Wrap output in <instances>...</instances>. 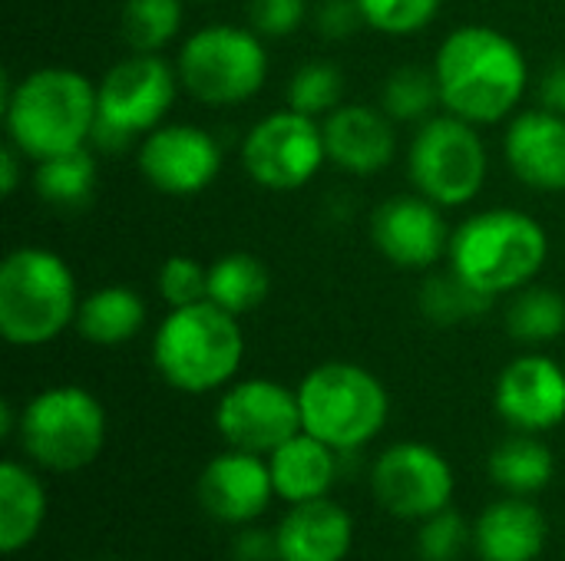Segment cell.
I'll list each match as a JSON object with an SVG mask.
<instances>
[{
    "mask_svg": "<svg viewBox=\"0 0 565 561\" xmlns=\"http://www.w3.org/2000/svg\"><path fill=\"white\" fill-rule=\"evenodd\" d=\"M430 66L440 86L444 112H454L473 126L513 119L530 89V63L523 46L490 23H463L450 30Z\"/></svg>",
    "mask_w": 565,
    "mask_h": 561,
    "instance_id": "cell-1",
    "label": "cell"
},
{
    "mask_svg": "<svg viewBox=\"0 0 565 561\" xmlns=\"http://www.w3.org/2000/svg\"><path fill=\"white\" fill-rule=\"evenodd\" d=\"M3 129L30 162L93 145L96 83L70 66H40L3 79Z\"/></svg>",
    "mask_w": 565,
    "mask_h": 561,
    "instance_id": "cell-2",
    "label": "cell"
},
{
    "mask_svg": "<svg viewBox=\"0 0 565 561\" xmlns=\"http://www.w3.org/2000/svg\"><path fill=\"white\" fill-rule=\"evenodd\" d=\"M550 258L546 228L523 208H483L463 218L447 248V268L487 298L533 284Z\"/></svg>",
    "mask_w": 565,
    "mask_h": 561,
    "instance_id": "cell-3",
    "label": "cell"
},
{
    "mask_svg": "<svg viewBox=\"0 0 565 561\" xmlns=\"http://www.w3.org/2000/svg\"><path fill=\"white\" fill-rule=\"evenodd\" d=\"M242 321L212 301L169 308L152 334V367L179 393H222L242 370Z\"/></svg>",
    "mask_w": 565,
    "mask_h": 561,
    "instance_id": "cell-4",
    "label": "cell"
},
{
    "mask_svg": "<svg viewBox=\"0 0 565 561\" xmlns=\"http://www.w3.org/2000/svg\"><path fill=\"white\" fill-rule=\"evenodd\" d=\"M73 268L50 248L23 245L0 261V337L13 347H46L76 324Z\"/></svg>",
    "mask_w": 565,
    "mask_h": 561,
    "instance_id": "cell-5",
    "label": "cell"
},
{
    "mask_svg": "<svg viewBox=\"0 0 565 561\" xmlns=\"http://www.w3.org/2000/svg\"><path fill=\"white\" fill-rule=\"evenodd\" d=\"M298 390L301 430L351 456L381 436L391 417V393L377 374L351 360H328L311 367Z\"/></svg>",
    "mask_w": 565,
    "mask_h": 561,
    "instance_id": "cell-6",
    "label": "cell"
},
{
    "mask_svg": "<svg viewBox=\"0 0 565 561\" xmlns=\"http://www.w3.org/2000/svg\"><path fill=\"white\" fill-rule=\"evenodd\" d=\"M109 417L96 393L76 384H56L20 407L17 443L23 456L46 473L66 476L93 466L106 446Z\"/></svg>",
    "mask_w": 565,
    "mask_h": 561,
    "instance_id": "cell-7",
    "label": "cell"
},
{
    "mask_svg": "<svg viewBox=\"0 0 565 561\" xmlns=\"http://www.w3.org/2000/svg\"><path fill=\"white\" fill-rule=\"evenodd\" d=\"M175 63L159 53H129L96 79V129L93 149L122 152L159 129L179 96Z\"/></svg>",
    "mask_w": 565,
    "mask_h": 561,
    "instance_id": "cell-8",
    "label": "cell"
},
{
    "mask_svg": "<svg viewBox=\"0 0 565 561\" xmlns=\"http://www.w3.org/2000/svg\"><path fill=\"white\" fill-rule=\"evenodd\" d=\"M182 89L205 106H242L268 79L265 36L252 26L209 23L192 30L175 56Z\"/></svg>",
    "mask_w": 565,
    "mask_h": 561,
    "instance_id": "cell-9",
    "label": "cell"
},
{
    "mask_svg": "<svg viewBox=\"0 0 565 561\" xmlns=\"http://www.w3.org/2000/svg\"><path fill=\"white\" fill-rule=\"evenodd\" d=\"M490 155L480 126L437 112L417 126L407 149V179L414 192L440 208H467L487 185Z\"/></svg>",
    "mask_w": 565,
    "mask_h": 561,
    "instance_id": "cell-10",
    "label": "cell"
},
{
    "mask_svg": "<svg viewBox=\"0 0 565 561\" xmlns=\"http://www.w3.org/2000/svg\"><path fill=\"white\" fill-rule=\"evenodd\" d=\"M328 162L321 119L295 109L262 116L242 139V169L265 192H298Z\"/></svg>",
    "mask_w": 565,
    "mask_h": 561,
    "instance_id": "cell-11",
    "label": "cell"
},
{
    "mask_svg": "<svg viewBox=\"0 0 565 561\" xmlns=\"http://www.w3.org/2000/svg\"><path fill=\"white\" fill-rule=\"evenodd\" d=\"M457 476L450 460L420 440L391 443L371 466V493L384 513L424 522L454 503Z\"/></svg>",
    "mask_w": 565,
    "mask_h": 561,
    "instance_id": "cell-12",
    "label": "cell"
},
{
    "mask_svg": "<svg viewBox=\"0 0 565 561\" xmlns=\"http://www.w3.org/2000/svg\"><path fill=\"white\" fill-rule=\"evenodd\" d=\"M215 430L225 446L268 456L295 433H301L298 390L268 377L232 380L218 393Z\"/></svg>",
    "mask_w": 565,
    "mask_h": 561,
    "instance_id": "cell-13",
    "label": "cell"
},
{
    "mask_svg": "<svg viewBox=\"0 0 565 561\" xmlns=\"http://www.w3.org/2000/svg\"><path fill=\"white\" fill-rule=\"evenodd\" d=\"M136 165L146 185L159 195L192 198L218 179L222 145L205 126L162 122L136 145Z\"/></svg>",
    "mask_w": 565,
    "mask_h": 561,
    "instance_id": "cell-14",
    "label": "cell"
},
{
    "mask_svg": "<svg viewBox=\"0 0 565 561\" xmlns=\"http://www.w3.org/2000/svg\"><path fill=\"white\" fill-rule=\"evenodd\" d=\"M444 212L447 208L420 192L384 198L371 215V241L377 255L401 271H430L447 261L454 228Z\"/></svg>",
    "mask_w": 565,
    "mask_h": 561,
    "instance_id": "cell-15",
    "label": "cell"
},
{
    "mask_svg": "<svg viewBox=\"0 0 565 561\" xmlns=\"http://www.w3.org/2000/svg\"><path fill=\"white\" fill-rule=\"evenodd\" d=\"M493 410L516 433H550L565 423V367L540 350L510 360L493 384Z\"/></svg>",
    "mask_w": 565,
    "mask_h": 561,
    "instance_id": "cell-16",
    "label": "cell"
},
{
    "mask_svg": "<svg viewBox=\"0 0 565 561\" xmlns=\"http://www.w3.org/2000/svg\"><path fill=\"white\" fill-rule=\"evenodd\" d=\"M195 499L202 513L222 526H248L258 522L275 496L268 456L245 453V450H225L205 463L195 483Z\"/></svg>",
    "mask_w": 565,
    "mask_h": 561,
    "instance_id": "cell-17",
    "label": "cell"
},
{
    "mask_svg": "<svg viewBox=\"0 0 565 561\" xmlns=\"http://www.w3.org/2000/svg\"><path fill=\"white\" fill-rule=\"evenodd\" d=\"M394 126L397 122L384 109H371L364 103H341L331 116L321 119L328 162L358 179L381 175L397 155Z\"/></svg>",
    "mask_w": 565,
    "mask_h": 561,
    "instance_id": "cell-18",
    "label": "cell"
},
{
    "mask_svg": "<svg viewBox=\"0 0 565 561\" xmlns=\"http://www.w3.org/2000/svg\"><path fill=\"white\" fill-rule=\"evenodd\" d=\"M510 172L533 192H565V116L553 109H520L503 136Z\"/></svg>",
    "mask_w": 565,
    "mask_h": 561,
    "instance_id": "cell-19",
    "label": "cell"
},
{
    "mask_svg": "<svg viewBox=\"0 0 565 561\" xmlns=\"http://www.w3.org/2000/svg\"><path fill=\"white\" fill-rule=\"evenodd\" d=\"M278 561H344L354 549L351 513L328 499L288 506L275 526Z\"/></svg>",
    "mask_w": 565,
    "mask_h": 561,
    "instance_id": "cell-20",
    "label": "cell"
},
{
    "mask_svg": "<svg viewBox=\"0 0 565 561\" xmlns=\"http://www.w3.org/2000/svg\"><path fill=\"white\" fill-rule=\"evenodd\" d=\"M546 542V513L530 496H500L473 522V549L480 561H536Z\"/></svg>",
    "mask_w": 565,
    "mask_h": 561,
    "instance_id": "cell-21",
    "label": "cell"
},
{
    "mask_svg": "<svg viewBox=\"0 0 565 561\" xmlns=\"http://www.w3.org/2000/svg\"><path fill=\"white\" fill-rule=\"evenodd\" d=\"M275 496L288 506L328 499L341 476V453L311 433H295L275 453H268Z\"/></svg>",
    "mask_w": 565,
    "mask_h": 561,
    "instance_id": "cell-22",
    "label": "cell"
},
{
    "mask_svg": "<svg viewBox=\"0 0 565 561\" xmlns=\"http://www.w3.org/2000/svg\"><path fill=\"white\" fill-rule=\"evenodd\" d=\"M46 522V489L33 466L20 460L0 463V552L20 555L33 546Z\"/></svg>",
    "mask_w": 565,
    "mask_h": 561,
    "instance_id": "cell-23",
    "label": "cell"
},
{
    "mask_svg": "<svg viewBox=\"0 0 565 561\" xmlns=\"http://www.w3.org/2000/svg\"><path fill=\"white\" fill-rule=\"evenodd\" d=\"M146 301L129 284H103L83 294L76 311V334L93 347H122L146 327Z\"/></svg>",
    "mask_w": 565,
    "mask_h": 561,
    "instance_id": "cell-24",
    "label": "cell"
},
{
    "mask_svg": "<svg viewBox=\"0 0 565 561\" xmlns=\"http://www.w3.org/2000/svg\"><path fill=\"white\" fill-rule=\"evenodd\" d=\"M490 483L503 496H536L556 479V453L536 433H510L487 460Z\"/></svg>",
    "mask_w": 565,
    "mask_h": 561,
    "instance_id": "cell-25",
    "label": "cell"
},
{
    "mask_svg": "<svg viewBox=\"0 0 565 561\" xmlns=\"http://www.w3.org/2000/svg\"><path fill=\"white\" fill-rule=\"evenodd\" d=\"M96 179H99V165L89 145L33 162V175H30L36 198L60 212L86 208L96 192Z\"/></svg>",
    "mask_w": 565,
    "mask_h": 561,
    "instance_id": "cell-26",
    "label": "cell"
},
{
    "mask_svg": "<svg viewBox=\"0 0 565 561\" xmlns=\"http://www.w3.org/2000/svg\"><path fill=\"white\" fill-rule=\"evenodd\" d=\"M271 271L252 251H228L209 265V298L215 308L242 317L268 301Z\"/></svg>",
    "mask_w": 565,
    "mask_h": 561,
    "instance_id": "cell-27",
    "label": "cell"
},
{
    "mask_svg": "<svg viewBox=\"0 0 565 561\" xmlns=\"http://www.w3.org/2000/svg\"><path fill=\"white\" fill-rule=\"evenodd\" d=\"M507 331L513 341L526 347L553 344L565 334V298L563 291L546 284L520 288L507 304Z\"/></svg>",
    "mask_w": 565,
    "mask_h": 561,
    "instance_id": "cell-28",
    "label": "cell"
},
{
    "mask_svg": "<svg viewBox=\"0 0 565 561\" xmlns=\"http://www.w3.org/2000/svg\"><path fill=\"white\" fill-rule=\"evenodd\" d=\"M185 23L182 0H122L119 36L129 53H162Z\"/></svg>",
    "mask_w": 565,
    "mask_h": 561,
    "instance_id": "cell-29",
    "label": "cell"
},
{
    "mask_svg": "<svg viewBox=\"0 0 565 561\" xmlns=\"http://www.w3.org/2000/svg\"><path fill=\"white\" fill-rule=\"evenodd\" d=\"M417 308L420 314L437 324V327H457L467 321L483 317L493 308V298L480 294L473 284H467L457 271H440L427 274L420 291H417Z\"/></svg>",
    "mask_w": 565,
    "mask_h": 561,
    "instance_id": "cell-30",
    "label": "cell"
},
{
    "mask_svg": "<svg viewBox=\"0 0 565 561\" xmlns=\"http://www.w3.org/2000/svg\"><path fill=\"white\" fill-rule=\"evenodd\" d=\"M381 109L394 122H411V126H420L430 116H437L444 103H440L434 66H397L394 73H387L381 86Z\"/></svg>",
    "mask_w": 565,
    "mask_h": 561,
    "instance_id": "cell-31",
    "label": "cell"
},
{
    "mask_svg": "<svg viewBox=\"0 0 565 561\" xmlns=\"http://www.w3.org/2000/svg\"><path fill=\"white\" fill-rule=\"evenodd\" d=\"M285 103L295 112L324 119L344 103V73L328 60H308L291 73L285 86Z\"/></svg>",
    "mask_w": 565,
    "mask_h": 561,
    "instance_id": "cell-32",
    "label": "cell"
},
{
    "mask_svg": "<svg viewBox=\"0 0 565 561\" xmlns=\"http://www.w3.org/2000/svg\"><path fill=\"white\" fill-rule=\"evenodd\" d=\"M470 546H473V526L454 506L417 522V559L420 561H460Z\"/></svg>",
    "mask_w": 565,
    "mask_h": 561,
    "instance_id": "cell-33",
    "label": "cell"
},
{
    "mask_svg": "<svg viewBox=\"0 0 565 561\" xmlns=\"http://www.w3.org/2000/svg\"><path fill=\"white\" fill-rule=\"evenodd\" d=\"M444 0H358L364 23L384 36H417L420 30H427L437 13H440Z\"/></svg>",
    "mask_w": 565,
    "mask_h": 561,
    "instance_id": "cell-34",
    "label": "cell"
},
{
    "mask_svg": "<svg viewBox=\"0 0 565 561\" xmlns=\"http://www.w3.org/2000/svg\"><path fill=\"white\" fill-rule=\"evenodd\" d=\"M156 291L166 301V308L199 304L209 298V265L189 255H172L156 271Z\"/></svg>",
    "mask_w": 565,
    "mask_h": 561,
    "instance_id": "cell-35",
    "label": "cell"
},
{
    "mask_svg": "<svg viewBox=\"0 0 565 561\" xmlns=\"http://www.w3.org/2000/svg\"><path fill=\"white\" fill-rule=\"evenodd\" d=\"M308 20V0H248V26L265 40H285Z\"/></svg>",
    "mask_w": 565,
    "mask_h": 561,
    "instance_id": "cell-36",
    "label": "cell"
},
{
    "mask_svg": "<svg viewBox=\"0 0 565 561\" xmlns=\"http://www.w3.org/2000/svg\"><path fill=\"white\" fill-rule=\"evenodd\" d=\"M315 26L324 40H351L367 23L358 0H321L315 10Z\"/></svg>",
    "mask_w": 565,
    "mask_h": 561,
    "instance_id": "cell-37",
    "label": "cell"
},
{
    "mask_svg": "<svg viewBox=\"0 0 565 561\" xmlns=\"http://www.w3.org/2000/svg\"><path fill=\"white\" fill-rule=\"evenodd\" d=\"M232 561H278L275 529H258L255 522L238 526L232 539Z\"/></svg>",
    "mask_w": 565,
    "mask_h": 561,
    "instance_id": "cell-38",
    "label": "cell"
},
{
    "mask_svg": "<svg viewBox=\"0 0 565 561\" xmlns=\"http://www.w3.org/2000/svg\"><path fill=\"white\" fill-rule=\"evenodd\" d=\"M536 96L543 109H553L565 116V60H556L546 66V73L536 83Z\"/></svg>",
    "mask_w": 565,
    "mask_h": 561,
    "instance_id": "cell-39",
    "label": "cell"
},
{
    "mask_svg": "<svg viewBox=\"0 0 565 561\" xmlns=\"http://www.w3.org/2000/svg\"><path fill=\"white\" fill-rule=\"evenodd\" d=\"M23 162H30L17 145L3 142L0 149V195L10 198L17 188H20V179H23Z\"/></svg>",
    "mask_w": 565,
    "mask_h": 561,
    "instance_id": "cell-40",
    "label": "cell"
}]
</instances>
